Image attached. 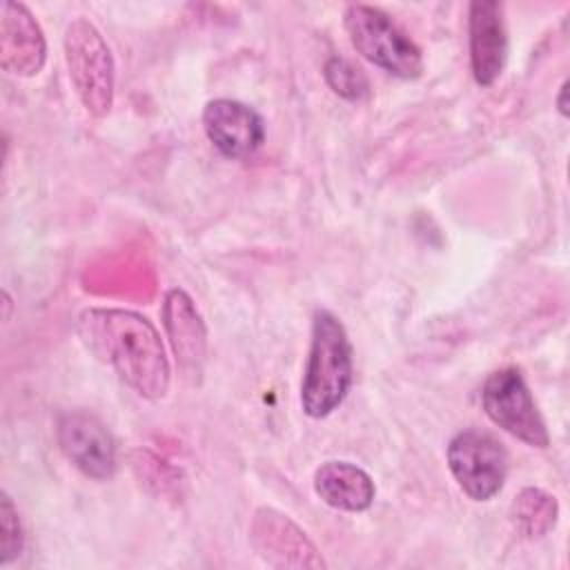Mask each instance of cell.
<instances>
[{
    "instance_id": "6da1fadb",
    "label": "cell",
    "mask_w": 570,
    "mask_h": 570,
    "mask_svg": "<svg viewBox=\"0 0 570 570\" xmlns=\"http://www.w3.org/2000/svg\"><path fill=\"white\" fill-rule=\"evenodd\" d=\"M82 345L122 383L147 401H160L169 390L171 367L154 323L120 307H89L76 323Z\"/></svg>"
},
{
    "instance_id": "7a4b0ae2",
    "label": "cell",
    "mask_w": 570,
    "mask_h": 570,
    "mask_svg": "<svg viewBox=\"0 0 570 570\" xmlns=\"http://www.w3.org/2000/svg\"><path fill=\"white\" fill-rule=\"evenodd\" d=\"M354 376L350 336L330 309H316L312 343L301 383V405L312 419L332 414L347 396Z\"/></svg>"
},
{
    "instance_id": "3957f363",
    "label": "cell",
    "mask_w": 570,
    "mask_h": 570,
    "mask_svg": "<svg viewBox=\"0 0 570 570\" xmlns=\"http://www.w3.org/2000/svg\"><path fill=\"white\" fill-rule=\"evenodd\" d=\"M343 27L352 47L372 65L405 80L421 76V49L385 11L361 2L347 4Z\"/></svg>"
},
{
    "instance_id": "277c9868",
    "label": "cell",
    "mask_w": 570,
    "mask_h": 570,
    "mask_svg": "<svg viewBox=\"0 0 570 570\" xmlns=\"http://www.w3.org/2000/svg\"><path fill=\"white\" fill-rule=\"evenodd\" d=\"M62 49L69 80L82 107L96 118L107 116L114 105L116 67L102 33L87 18H76L65 29Z\"/></svg>"
},
{
    "instance_id": "5b68a950",
    "label": "cell",
    "mask_w": 570,
    "mask_h": 570,
    "mask_svg": "<svg viewBox=\"0 0 570 570\" xmlns=\"http://www.w3.org/2000/svg\"><path fill=\"white\" fill-rule=\"evenodd\" d=\"M481 405L488 419L503 432L532 448H548L546 421L517 367L494 370L481 387Z\"/></svg>"
},
{
    "instance_id": "8992f818",
    "label": "cell",
    "mask_w": 570,
    "mask_h": 570,
    "mask_svg": "<svg viewBox=\"0 0 570 570\" xmlns=\"http://www.w3.org/2000/svg\"><path fill=\"white\" fill-rule=\"evenodd\" d=\"M448 468L472 501H490L505 483L508 454L499 439L481 430H463L448 443Z\"/></svg>"
},
{
    "instance_id": "52a82bcc",
    "label": "cell",
    "mask_w": 570,
    "mask_h": 570,
    "mask_svg": "<svg viewBox=\"0 0 570 570\" xmlns=\"http://www.w3.org/2000/svg\"><path fill=\"white\" fill-rule=\"evenodd\" d=\"M56 436L62 454L85 476L94 481H107L114 476L116 441L107 425L87 410H67L58 416Z\"/></svg>"
},
{
    "instance_id": "ba28073f",
    "label": "cell",
    "mask_w": 570,
    "mask_h": 570,
    "mask_svg": "<svg viewBox=\"0 0 570 570\" xmlns=\"http://www.w3.org/2000/svg\"><path fill=\"white\" fill-rule=\"evenodd\" d=\"M252 543L274 568H325L307 534L283 512L258 508L252 521Z\"/></svg>"
},
{
    "instance_id": "9c48e42d",
    "label": "cell",
    "mask_w": 570,
    "mask_h": 570,
    "mask_svg": "<svg viewBox=\"0 0 570 570\" xmlns=\"http://www.w3.org/2000/svg\"><path fill=\"white\" fill-rule=\"evenodd\" d=\"M163 327L183 376L198 383L207 356V327L185 289H169L163 301Z\"/></svg>"
},
{
    "instance_id": "30bf717a",
    "label": "cell",
    "mask_w": 570,
    "mask_h": 570,
    "mask_svg": "<svg viewBox=\"0 0 570 570\" xmlns=\"http://www.w3.org/2000/svg\"><path fill=\"white\" fill-rule=\"evenodd\" d=\"M470 67L476 85L490 87L508 60V27L503 4L497 0H474L468 9Z\"/></svg>"
},
{
    "instance_id": "8fae6325",
    "label": "cell",
    "mask_w": 570,
    "mask_h": 570,
    "mask_svg": "<svg viewBox=\"0 0 570 570\" xmlns=\"http://www.w3.org/2000/svg\"><path fill=\"white\" fill-rule=\"evenodd\" d=\"M203 129L209 142L227 158H247L265 140L261 114L232 98H216L205 105Z\"/></svg>"
},
{
    "instance_id": "7c38bea8",
    "label": "cell",
    "mask_w": 570,
    "mask_h": 570,
    "mask_svg": "<svg viewBox=\"0 0 570 570\" xmlns=\"http://www.w3.org/2000/svg\"><path fill=\"white\" fill-rule=\"evenodd\" d=\"M47 60L45 33L33 13L7 0L0 13V67L11 76H36Z\"/></svg>"
},
{
    "instance_id": "4fadbf2b",
    "label": "cell",
    "mask_w": 570,
    "mask_h": 570,
    "mask_svg": "<svg viewBox=\"0 0 570 570\" xmlns=\"http://www.w3.org/2000/svg\"><path fill=\"white\" fill-rule=\"evenodd\" d=\"M314 490L323 503L343 512H363L376 497L372 476L350 461H327L314 472Z\"/></svg>"
},
{
    "instance_id": "5bb4252c",
    "label": "cell",
    "mask_w": 570,
    "mask_h": 570,
    "mask_svg": "<svg viewBox=\"0 0 570 570\" xmlns=\"http://www.w3.org/2000/svg\"><path fill=\"white\" fill-rule=\"evenodd\" d=\"M510 517L523 537L539 539L557 525L559 503L541 488H523L512 501Z\"/></svg>"
},
{
    "instance_id": "9a60e30c",
    "label": "cell",
    "mask_w": 570,
    "mask_h": 570,
    "mask_svg": "<svg viewBox=\"0 0 570 570\" xmlns=\"http://www.w3.org/2000/svg\"><path fill=\"white\" fill-rule=\"evenodd\" d=\"M325 82L330 85V89L345 98V100H352V102H358L363 98L370 96V82H367V76L354 65L350 62L347 58H341V56H332L327 62H325Z\"/></svg>"
},
{
    "instance_id": "2e32d148",
    "label": "cell",
    "mask_w": 570,
    "mask_h": 570,
    "mask_svg": "<svg viewBox=\"0 0 570 570\" xmlns=\"http://www.w3.org/2000/svg\"><path fill=\"white\" fill-rule=\"evenodd\" d=\"M24 534L18 519V510L7 492L0 494V563H11L22 552Z\"/></svg>"
},
{
    "instance_id": "e0dca14e",
    "label": "cell",
    "mask_w": 570,
    "mask_h": 570,
    "mask_svg": "<svg viewBox=\"0 0 570 570\" xmlns=\"http://www.w3.org/2000/svg\"><path fill=\"white\" fill-rule=\"evenodd\" d=\"M566 96H568V80L561 85L559 96H557V109H559V114H561L563 118L568 116V102H566Z\"/></svg>"
}]
</instances>
